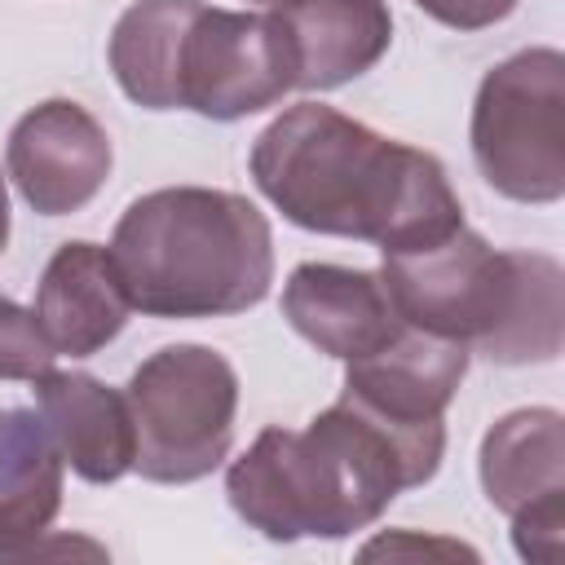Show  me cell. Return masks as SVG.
Here are the masks:
<instances>
[{"label":"cell","mask_w":565,"mask_h":565,"mask_svg":"<svg viewBox=\"0 0 565 565\" xmlns=\"http://www.w3.org/2000/svg\"><path fill=\"white\" fill-rule=\"evenodd\" d=\"M35 384V411L44 415L66 468L93 486H110L132 472L137 433L128 397L88 371H44Z\"/></svg>","instance_id":"12"},{"label":"cell","mask_w":565,"mask_h":565,"mask_svg":"<svg viewBox=\"0 0 565 565\" xmlns=\"http://www.w3.org/2000/svg\"><path fill=\"white\" fill-rule=\"evenodd\" d=\"M468 141L494 194L556 203L565 194V53L521 49L490 66L472 102Z\"/></svg>","instance_id":"6"},{"label":"cell","mask_w":565,"mask_h":565,"mask_svg":"<svg viewBox=\"0 0 565 565\" xmlns=\"http://www.w3.org/2000/svg\"><path fill=\"white\" fill-rule=\"evenodd\" d=\"M4 163L18 194L40 216H71L102 194L115 150L106 128L79 102L49 97L13 124Z\"/></svg>","instance_id":"8"},{"label":"cell","mask_w":565,"mask_h":565,"mask_svg":"<svg viewBox=\"0 0 565 565\" xmlns=\"http://www.w3.org/2000/svg\"><path fill=\"white\" fill-rule=\"evenodd\" d=\"M296 57V88H340L371 71L393 44L384 0H291L278 9Z\"/></svg>","instance_id":"13"},{"label":"cell","mask_w":565,"mask_h":565,"mask_svg":"<svg viewBox=\"0 0 565 565\" xmlns=\"http://www.w3.org/2000/svg\"><path fill=\"white\" fill-rule=\"evenodd\" d=\"M106 252L146 318H230L260 305L274 282L265 212L212 185H163L132 199Z\"/></svg>","instance_id":"3"},{"label":"cell","mask_w":565,"mask_h":565,"mask_svg":"<svg viewBox=\"0 0 565 565\" xmlns=\"http://www.w3.org/2000/svg\"><path fill=\"white\" fill-rule=\"evenodd\" d=\"M380 282L406 327L490 362L530 366L561 353L565 274L543 252H503L459 225L428 247L384 256Z\"/></svg>","instance_id":"4"},{"label":"cell","mask_w":565,"mask_h":565,"mask_svg":"<svg viewBox=\"0 0 565 565\" xmlns=\"http://www.w3.org/2000/svg\"><path fill=\"white\" fill-rule=\"evenodd\" d=\"M282 318L327 358L358 362L384 349L406 322L397 318L380 274L305 260L282 282Z\"/></svg>","instance_id":"10"},{"label":"cell","mask_w":565,"mask_h":565,"mask_svg":"<svg viewBox=\"0 0 565 565\" xmlns=\"http://www.w3.org/2000/svg\"><path fill=\"white\" fill-rule=\"evenodd\" d=\"M415 4L450 31H486L516 9V0H415Z\"/></svg>","instance_id":"18"},{"label":"cell","mask_w":565,"mask_h":565,"mask_svg":"<svg viewBox=\"0 0 565 565\" xmlns=\"http://www.w3.org/2000/svg\"><path fill=\"white\" fill-rule=\"evenodd\" d=\"M256 190L300 230L375 243L380 256L428 247L463 225L446 168L322 102L287 106L247 154Z\"/></svg>","instance_id":"1"},{"label":"cell","mask_w":565,"mask_h":565,"mask_svg":"<svg viewBox=\"0 0 565 565\" xmlns=\"http://www.w3.org/2000/svg\"><path fill=\"white\" fill-rule=\"evenodd\" d=\"M468 344L402 327L384 349L344 362L340 397L402 428H441V415L468 375Z\"/></svg>","instance_id":"9"},{"label":"cell","mask_w":565,"mask_h":565,"mask_svg":"<svg viewBox=\"0 0 565 565\" xmlns=\"http://www.w3.org/2000/svg\"><path fill=\"white\" fill-rule=\"evenodd\" d=\"M57 349L49 344L35 309L0 296V380H35L53 366Z\"/></svg>","instance_id":"17"},{"label":"cell","mask_w":565,"mask_h":565,"mask_svg":"<svg viewBox=\"0 0 565 565\" xmlns=\"http://www.w3.org/2000/svg\"><path fill=\"white\" fill-rule=\"evenodd\" d=\"M446 455L441 428H402L366 406L335 397L309 428H260L230 463V508L269 543L349 539L384 508L437 477Z\"/></svg>","instance_id":"2"},{"label":"cell","mask_w":565,"mask_h":565,"mask_svg":"<svg viewBox=\"0 0 565 565\" xmlns=\"http://www.w3.org/2000/svg\"><path fill=\"white\" fill-rule=\"evenodd\" d=\"M128 411L137 433L132 472L159 486L212 477L234 441L238 375L207 344H163L128 375Z\"/></svg>","instance_id":"5"},{"label":"cell","mask_w":565,"mask_h":565,"mask_svg":"<svg viewBox=\"0 0 565 565\" xmlns=\"http://www.w3.org/2000/svg\"><path fill=\"white\" fill-rule=\"evenodd\" d=\"M375 556H468V561H477V552L468 543H455V539H419L411 530L371 539L362 547V561H375Z\"/></svg>","instance_id":"19"},{"label":"cell","mask_w":565,"mask_h":565,"mask_svg":"<svg viewBox=\"0 0 565 565\" xmlns=\"http://www.w3.org/2000/svg\"><path fill=\"white\" fill-rule=\"evenodd\" d=\"M252 4H265V9H282V4H291V0H252Z\"/></svg>","instance_id":"21"},{"label":"cell","mask_w":565,"mask_h":565,"mask_svg":"<svg viewBox=\"0 0 565 565\" xmlns=\"http://www.w3.org/2000/svg\"><path fill=\"white\" fill-rule=\"evenodd\" d=\"M486 499L512 521L539 508H565V419L552 406H525L490 424L477 455Z\"/></svg>","instance_id":"14"},{"label":"cell","mask_w":565,"mask_h":565,"mask_svg":"<svg viewBox=\"0 0 565 565\" xmlns=\"http://www.w3.org/2000/svg\"><path fill=\"white\" fill-rule=\"evenodd\" d=\"M9 243V190H4V177H0V252Z\"/></svg>","instance_id":"20"},{"label":"cell","mask_w":565,"mask_h":565,"mask_svg":"<svg viewBox=\"0 0 565 565\" xmlns=\"http://www.w3.org/2000/svg\"><path fill=\"white\" fill-rule=\"evenodd\" d=\"M66 459L40 411H0V556L18 561L40 543L62 508Z\"/></svg>","instance_id":"15"},{"label":"cell","mask_w":565,"mask_h":565,"mask_svg":"<svg viewBox=\"0 0 565 565\" xmlns=\"http://www.w3.org/2000/svg\"><path fill=\"white\" fill-rule=\"evenodd\" d=\"M128 313L132 300L106 247L75 238L49 256L35 287V318L57 358H93L124 331Z\"/></svg>","instance_id":"11"},{"label":"cell","mask_w":565,"mask_h":565,"mask_svg":"<svg viewBox=\"0 0 565 565\" xmlns=\"http://www.w3.org/2000/svg\"><path fill=\"white\" fill-rule=\"evenodd\" d=\"M199 0H137L110 31V71L128 102L146 110H177L181 35Z\"/></svg>","instance_id":"16"},{"label":"cell","mask_w":565,"mask_h":565,"mask_svg":"<svg viewBox=\"0 0 565 565\" xmlns=\"http://www.w3.org/2000/svg\"><path fill=\"white\" fill-rule=\"evenodd\" d=\"M296 88V57L278 9L243 13L203 4L190 13L177 57V110L216 124L278 106Z\"/></svg>","instance_id":"7"}]
</instances>
